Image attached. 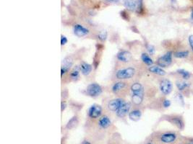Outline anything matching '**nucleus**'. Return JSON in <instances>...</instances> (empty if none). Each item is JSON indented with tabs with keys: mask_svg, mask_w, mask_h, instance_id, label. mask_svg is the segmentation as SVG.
<instances>
[{
	"mask_svg": "<svg viewBox=\"0 0 193 144\" xmlns=\"http://www.w3.org/2000/svg\"><path fill=\"white\" fill-rule=\"evenodd\" d=\"M142 111L138 108H134V109H131L129 114L128 117L130 120H131L132 121H138L142 117Z\"/></svg>",
	"mask_w": 193,
	"mask_h": 144,
	"instance_id": "16",
	"label": "nucleus"
},
{
	"mask_svg": "<svg viewBox=\"0 0 193 144\" xmlns=\"http://www.w3.org/2000/svg\"><path fill=\"white\" fill-rule=\"evenodd\" d=\"M105 1L109 2H117L119 0H105Z\"/></svg>",
	"mask_w": 193,
	"mask_h": 144,
	"instance_id": "34",
	"label": "nucleus"
},
{
	"mask_svg": "<svg viewBox=\"0 0 193 144\" xmlns=\"http://www.w3.org/2000/svg\"><path fill=\"white\" fill-rule=\"evenodd\" d=\"M74 64V60L72 56H67L62 60V66H61V77L62 79L67 74H69L72 69V66Z\"/></svg>",
	"mask_w": 193,
	"mask_h": 144,
	"instance_id": "7",
	"label": "nucleus"
},
{
	"mask_svg": "<svg viewBox=\"0 0 193 144\" xmlns=\"http://www.w3.org/2000/svg\"><path fill=\"white\" fill-rule=\"evenodd\" d=\"M191 19L193 20V9L192 10V13H191Z\"/></svg>",
	"mask_w": 193,
	"mask_h": 144,
	"instance_id": "35",
	"label": "nucleus"
},
{
	"mask_svg": "<svg viewBox=\"0 0 193 144\" xmlns=\"http://www.w3.org/2000/svg\"><path fill=\"white\" fill-rule=\"evenodd\" d=\"M116 59L117 61L122 64H129L132 59V55L129 50H122L117 53L116 55Z\"/></svg>",
	"mask_w": 193,
	"mask_h": 144,
	"instance_id": "8",
	"label": "nucleus"
},
{
	"mask_svg": "<svg viewBox=\"0 0 193 144\" xmlns=\"http://www.w3.org/2000/svg\"><path fill=\"white\" fill-rule=\"evenodd\" d=\"M74 34L78 38H83L88 35L90 31L85 26L80 25V24H75L73 26Z\"/></svg>",
	"mask_w": 193,
	"mask_h": 144,
	"instance_id": "13",
	"label": "nucleus"
},
{
	"mask_svg": "<svg viewBox=\"0 0 193 144\" xmlns=\"http://www.w3.org/2000/svg\"><path fill=\"white\" fill-rule=\"evenodd\" d=\"M103 93V88L100 85L96 82H92L87 86L85 94L89 97L96 98L99 97Z\"/></svg>",
	"mask_w": 193,
	"mask_h": 144,
	"instance_id": "4",
	"label": "nucleus"
},
{
	"mask_svg": "<svg viewBox=\"0 0 193 144\" xmlns=\"http://www.w3.org/2000/svg\"><path fill=\"white\" fill-rule=\"evenodd\" d=\"M159 87H160L161 92H162L163 95H168L172 92L173 86L171 81L167 79H163L161 81L160 85H159Z\"/></svg>",
	"mask_w": 193,
	"mask_h": 144,
	"instance_id": "12",
	"label": "nucleus"
},
{
	"mask_svg": "<svg viewBox=\"0 0 193 144\" xmlns=\"http://www.w3.org/2000/svg\"><path fill=\"white\" fill-rule=\"evenodd\" d=\"M61 111L62 112H63L64 110L66 109V107H67V104L66 103H65V102H62V104H61Z\"/></svg>",
	"mask_w": 193,
	"mask_h": 144,
	"instance_id": "32",
	"label": "nucleus"
},
{
	"mask_svg": "<svg viewBox=\"0 0 193 144\" xmlns=\"http://www.w3.org/2000/svg\"><path fill=\"white\" fill-rule=\"evenodd\" d=\"M177 73L179 74L180 75H182L183 79H188L190 77V72L185 71V69H179V70H177Z\"/></svg>",
	"mask_w": 193,
	"mask_h": 144,
	"instance_id": "26",
	"label": "nucleus"
},
{
	"mask_svg": "<svg viewBox=\"0 0 193 144\" xmlns=\"http://www.w3.org/2000/svg\"><path fill=\"white\" fill-rule=\"evenodd\" d=\"M128 84V81H116L111 87V91L117 97H123L130 90Z\"/></svg>",
	"mask_w": 193,
	"mask_h": 144,
	"instance_id": "3",
	"label": "nucleus"
},
{
	"mask_svg": "<svg viewBox=\"0 0 193 144\" xmlns=\"http://www.w3.org/2000/svg\"><path fill=\"white\" fill-rule=\"evenodd\" d=\"M67 42H68V39H67V38L66 37V36L61 35V45H66Z\"/></svg>",
	"mask_w": 193,
	"mask_h": 144,
	"instance_id": "29",
	"label": "nucleus"
},
{
	"mask_svg": "<svg viewBox=\"0 0 193 144\" xmlns=\"http://www.w3.org/2000/svg\"><path fill=\"white\" fill-rule=\"evenodd\" d=\"M80 73V70L79 66H74L72 67V69L68 74V76L69 79H70V81H77L79 80Z\"/></svg>",
	"mask_w": 193,
	"mask_h": 144,
	"instance_id": "17",
	"label": "nucleus"
},
{
	"mask_svg": "<svg viewBox=\"0 0 193 144\" xmlns=\"http://www.w3.org/2000/svg\"><path fill=\"white\" fill-rule=\"evenodd\" d=\"M176 85H177L178 90H180V91L184 90L185 89H186L187 87L189 86L188 83L185 82V81H177V84H176Z\"/></svg>",
	"mask_w": 193,
	"mask_h": 144,
	"instance_id": "24",
	"label": "nucleus"
},
{
	"mask_svg": "<svg viewBox=\"0 0 193 144\" xmlns=\"http://www.w3.org/2000/svg\"><path fill=\"white\" fill-rule=\"evenodd\" d=\"M189 42H190V46H191V48L193 50V35H190L189 37Z\"/></svg>",
	"mask_w": 193,
	"mask_h": 144,
	"instance_id": "31",
	"label": "nucleus"
},
{
	"mask_svg": "<svg viewBox=\"0 0 193 144\" xmlns=\"http://www.w3.org/2000/svg\"><path fill=\"white\" fill-rule=\"evenodd\" d=\"M189 55V51L188 50H185V51H179L176 52L174 54V56L178 59H184L186 58Z\"/></svg>",
	"mask_w": 193,
	"mask_h": 144,
	"instance_id": "25",
	"label": "nucleus"
},
{
	"mask_svg": "<svg viewBox=\"0 0 193 144\" xmlns=\"http://www.w3.org/2000/svg\"><path fill=\"white\" fill-rule=\"evenodd\" d=\"M172 52H168L163 56L159 57L157 60V64L161 68H166L170 66L172 62Z\"/></svg>",
	"mask_w": 193,
	"mask_h": 144,
	"instance_id": "9",
	"label": "nucleus"
},
{
	"mask_svg": "<svg viewBox=\"0 0 193 144\" xmlns=\"http://www.w3.org/2000/svg\"><path fill=\"white\" fill-rule=\"evenodd\" d=\"M132 109V102H128V101H125V102L123 104L119 110L115 112V115L117 117L119 118H124L128 115L129 112Z\"/></svg>",
	"mask_w": 193,
	"mask_h": 144,
	"instance_id": "10",
	"label": "nucleus"
},
{
	"mask_svg": "<svg viewBox=\"0 0 193 144\" xmlns=\"http://www.w3.org/2000/svg\"><path fill=\"white\" fill-rule=\"evenodd\" d=\"M132 103L135 106L141 105L144 100V87L141 83L133 82L130 86Z\"/></svg>",
	"mask_w": 193,
	"mask_h": 144,
	"instance_id": "2",
	"label": "nucleus"
},
{
	"mask_svg": "<svg viewBox=\"0 0 193 144\" xmlns=\"http://www.w3.org/2000/svg\"><path fill=\"white\" fill-rule=\"evenodd\" d=\"M168 121L172 122V124L175 125L180 130H182L184 128V122H183L182 119L179 117H173L168 120Z\"/></svg>",
	"mask_w": 193,
	"mask_h": 144,
	"instance_id": "21",
	"label": "nucleus"
},
{
	"mask_svg": "<svg viewBox=\"0 0 193 144\" xmlns=\"http://www.w3.org/2000/svg\"><path fill=\"white\" fill-rule=\"evenodd\" d=\"M187 144H193V140L192 141H190V142L188 143H187Z\"/></svg>",
	"mask_w": 193,
	"mask_h": 144,
	"instance_id": "36",
	"label": "nucleus"
},
{
	"mask_svg": "<svg viewBox=\"0 0 193 144\" xmlns=\"http://www.w3.org/2000/svg\"><path fill=\"white\" fill-rule=\"evenodd\" d=\"M148 71H150L151 73L156 74V75H159V76L166 75V71L163 70V69L161 68V67L158 66H150L148 69Z\"/></svg>",
	"mask_w": 193,
	"mask_h": 144,
	"instance_id": "20",
	"label": "nucleus"
},
{
	"mask_svg": "<svg viewBox=\"0 0 193 144\" xmlns=\"http://www.w3.org/2000/svg\"><path fill=\"white\" fill-rule=\"evenodd\" d=\"M145 144H153V143H152L151 142H148V143H145Z\"/></svg>",
	"mask_w": 193,
	"mask_h": 144,
	"instance_id": "37",
	"label": "nucleus"
},
{
	"mask_svg": "<svg viewBox=\"0 0 193 144\" xmlns=\"http://www.w3.org/2000/svg\"><path fill=\"white\" fill-rule=\"evenodd\" d=\"M79 124V120L77 116H73L69 121L67 122V123L65 126V128L67 130H72L75 128Z\"/></svg>",
	"mask_w": 193,
	"mask_h": 144,
	"instance_id": "19",
	"label": "nucleus"
},
{
	"mask_svg": "<svg viewBox=\"0 0 193 144\" xmlns=\"http://www.w3.org/2000/svg\"><path fill=\"white\" fill-rule=\"evenodd\" d=\"M112 122L110 117L107 115H103L97 120V126L101 130H107L112 126Z\"/></svg>",
	"mask_w": 193,
	"mask_h": 144,
	"instance_id": "11",
	"label": "nucleus"
},
{
	"mask_svg": "<svg viewBox=\"0 0 193 144\" xmlns=\"http://www.w3.org/2000/svg\"><path fill=\"white\" fill-rule=\"evenodd\" d=\"M125 7L130 11H135L137 9L138 0H123Z\"/></svg>",
	"mask_w": 193,
	"mask_h": 144,
	"instance_id": "18",
	"label": "nucleus"
},
{
	"mask_svg": "<svg viewBox=\"0 0 193 144\" xmlns=\"http://www.w3.org/2000/svg\"><path fill=\"white\" fill-rule=\"evenodd\" d=\"M176 139H177V135L174 133H171V132L162 133L160 136L161 142L163 143H172L174 142Z\"/></svg>",
	"mask_w": 193,
	"mask_h": 144,
	"instance_id": "15",
	"label": "nucleus"
},
{
	"mask_svg": "<svg viewBox=\"0 0 193 144\" xmlns=\"http://www.w3.org/2000/svg\"><path fill=\"white\" fill-rule=\"evenodd\" d=\"M108 37V33L106 30H103L101 31L98 33L97 38L98 39L100 40L101 42H104L106 40H107V38Z\"/></svg>",
	"mask_w": 193,
	"mask_h": 144,
	"instance_id": "23",
	"label": "nucleus"
},
{
	"mask_svg": "<svg viewBox=\"0 0 193 144\" xmlns=\"http://www.w3.org/2000/svg\"><path fill=\"white\" fill-rule=\"evenodd\" d=\"M147 50H148V51L149 54H150L151 55H153L155 54V48H154L153 45H147Z\"/></svg>",
	"mask_w": 193,
	"mask_h": 144,
	"instance_id": "27",
	"label": "nucleus"
},
{
	"mask_svg": "<svg viewBox=\"0 0 193 144\" xmlns=\"http://www.w3.org/2000/svg\"><path fill=\"white\" fill-rule=\"evenodd\" d=\"M80 144H92V143H91L90 141L88 140H84L83 141H82V142Z\"/></svg>",
	"mask_w": 193,
	"mask_h": 144,
	"instance_id": "33",
	"label": "nucleus"
},
{
	"mask_svg": "<svg viewBox=\"0 0 193 144\" xmlns=\"http://www.w3.org/2000/svg\"><path fill=\"white\" fill-rule=\"evenodd\" d=\"M124 97H115L108 101L107 104V109L108 112H115L119 109L120 107L125 102Z\"/></svg>",
	"mask_w": 193,
	"mask_h": 144,
	"instance_id": "6",
	"label": "nucleus"
},
{
	"mask_svg": "<svg viewBox=\"0 0 193 144\" xmlns=\"http://www.w3.org/2000/svg\"><path fill=\"white\" fill-rule=\"evenodd\" d=\"M141 60L143 63L148 66H151L153 64V61L151 59L149 55H148L146 53H143L141 55Z\"/></svg>",
	"mask_w": 193,
	"mask_h": 144,
	"instance_id": "22",
	"label": "nucleus"
},
{
	"mask_svg": "<svg viewBox=\"0 0 193 144\" xmlns=\"http://www.w3.org/2000/svg\"><path fill=\"white\" fill-rule=\"evenodd\" d=\"M103 115V107L101 105L93 104L88 108L87 112V116L90 120L96 121Z\"/></svg>",
	"mask_w": 193,
	"mask_h": 144,
	"instance_id": "5",
	"label": "nucleus"
},
{
	"mask_svg": "<svg viewBox=\"0 0 193 144\" xmlns=\"http://www.w3.org/2000/svg\"><path fill=\"white\" fill-rule=\"evenodd\" d=\"M176 99H177V100L180 103V104L184 105V104H185L184 98H183L182 95H181V94H177V96H176Z\"/></svg>",
	"mask_w": 193,
	"mask_h": 144,
	"instance_id": "28",
	"label": "nucleus"
},
{
	"mask_svg": "<svg viewBox=\"0 0 193 144\" xmlns=\"http://www.w3.org/2000/svg\"><path fill=\"white\" fill-rule=\"evenodd\" d=\"M80 70L81 74L83 76H88L91 74V72L93 71V66L90 64L87 63V62L82 61L78 65Z\"/></svg>",
	"mask_w": 193,
	"mask_h": 144,
	"instance_id": "14",
	"label": "nucleus"
},
{
	"mask_svg": "<svg viewBox=\"0 0 193 144\" xmlns=\"http://www.w3.org/2000/svg\"><path fill=\"white\" fill-rule=\"evenodd\" d=\"M171 105V101L168 100H163V106L165 108H167L168 107Z\"/></svg>",
	"mask_w": 193,
	"mask_h": 144,
	"instance_id": "30",
	"label": "nucleus"
},
{
	"mask_svg": "<svg viewBox=\"0 0 193 144\" xmlns=\"http://www.w3.org/2000/svg\"><path fill=\"white\" fill-rule=\"evenodd\" d=\"M137 74L135 67L132 66H122L116 69L113 78L116 81H127L133 79Z\"/></svg>",
	"mask_w": 193,
	"mask_h": 144,
	"instance_id": "1",
	"label": "nucleus"
}]
</instances>
